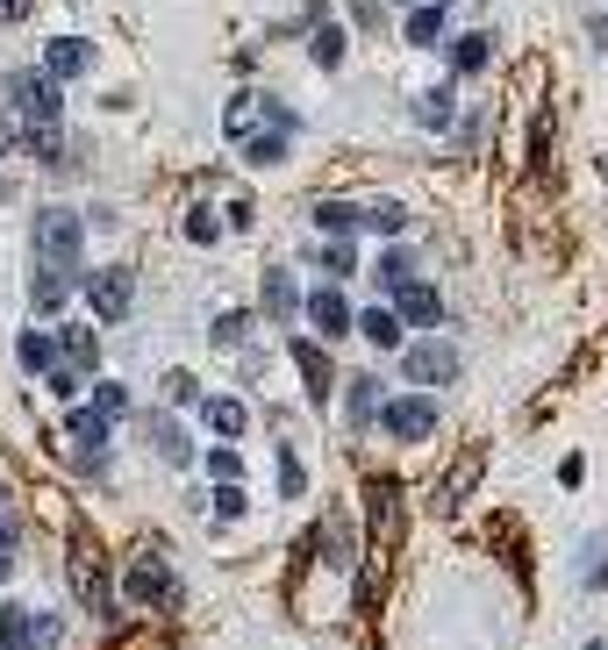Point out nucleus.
<instances>
[{"instance_id":"f257e3e1","label":"nucleus","mask_w":608,"mask_h":650,"mask_svg":"<svg viewBox=\"0 0 608 650\" xmlns=\"http://www.w3.org/2000/svg\"><path fill=\"white\" fill-rule=\"evenodd\" d=\"M36 257H43V272H79V215L65 207H43L36 215Z\"/></svg>"},{"instance_id":"f03ea898","label":"nucleus","mask_w":608,"mask_h":650,"mask_svg":"<svg viewBox=\"0 0 608 650\" xmlns=\"http://www.w3.org/2000/svg\"><path fill=\"white\" fill-rule=\"evenodd\" d=\"M8 101L29 115V129H58V107H65V93H58L51 72H22V79H8Z\"/></svg>"},{"instance_id":"7ed1b4c3","label":"nucleus","mask_w":608,"mask_h":650,"mask_svg":"<svg viewBox=\"0 0 608 650\" xmlns=\"http://www.w3.org/2000/svg\"><path fill=\"white\" fill-rule=\"evenodd\" d=\"M129 293H137V279L122 272V265L87 272V308H93V322H122V315H129Z\"/></svg>"},{"instance_id":"20e7f679","label":"nucleus","mask_w":608,"mask_h":650,"mask_svg":"<svg viewBox=\"0 0 608 650\" xmlns=\"http://www.w3.org/2000/svg\"><path fill=\"white\" fill-rule=\"evenodd\" d=\"M380 429L387 436H401V444H422L436 429V408L422 394H401V400H380Z\"/></svg>"},{"instance_id":"39448f33","label":"nucleus","mask_w":608,"mask_h":650,"mask_svg":"<svg viewBox=\"0 0 608 650\" xmlns=\"http://www.w3.org/2000/svg\"><path fill=\"white\" fill-rule=\"evenodd\" d=\"M401 372L416 379V386H444V379H458V351L452 343H408Z\"/></svg>"},{"instance_id":"423d86ee","label":"nucleus","mask_w":608,"mask_h":650,"mask_svg":"<svg viewBox=\"0 0 608 650\" xmlns=\"http://www.w3.org/2000/svg\"><path fill=\"white\" fill-rule=\"evenodd\" d=\"M301 308H308V322L322 329V336H351V301H344L337 286H315Z\"/></svg>"},{"instance_id":"0eeeda50","label":"nucleus","mask_w":608,"mask_h":650,"mask_svg":"<svg viewBox=\"0 0 608 650\" xmlns=\"http://www.w3.org/2000/svg\"><path fill=\"white\" fill-rule=\"evenodd\" d=\"M122 594H129V600H151V608H157V600H173V572L157 565V558H143V565L122 572Z\"/></svg>"},{"instance_id":"6e6552de","label":"nucleus","mask_w":608,"mask_h":650,"mask_svg":"<svg viewBox=\"0 0 608 650\" xmlns=\"http://www.w3.org/2000/svg\"><path fill=\"white\" fill-rule=\"evenodd\" d=\"M294 365H301V386H308L315 400H330V386H337V372H330V351L301 336V343H294Z\"/></svg>"},{"instance_id":"1a4fd4ad","label":"nucleus","mask_w":608,"mask_h":650,"mask_svg":"<svg viewBox=\"0 0 608 650\" xmlns=\"http://www.w3.org/2000/svg\"><path fill=\"white\" fill-rule=\"evenodd\" d=\"M43 72H51V79H72V72H93V43H79V36H58L51 51H43Z\"/></svg>"},{"instance_id":"9d476101","label":"nucleus","mask_w":608,"mask_h":650,"mask_svg":"<svg viewBox=\"0 0 608 650\" xmlns=\"http://www.w3.org/2000/svg\"><path fill=\"white\" fill-rule=\"evenodd\" d=\"M394 315H401V322H416V329H430V322H444V301H436L430 286H401Z\"/></svg>"},{"instance_id":"9b49d317","label":"nucleus","mask_w":608,"mask_h":650,"mask_svg":"<svg viewBox=\"0 0 608 650\" xmlns=\"http://www.w3.org/2000/svg\"><path fill=\"white\" fill-rule=\"evenodd\" d=\"M201 422H208L215 436H243V429H251V415H243V400L215 394V400H201Z\"/></svg>"},{"instance_id":"f8f14e48","label":"nucleus","mask_w":608,"mask_h":650,"mask_svg":"<svg viewBox=\"0 0 608 650\" xmlns=\"http://www.w3.org/2000/svg\"><path fill=\"white\" fill-rule=\"evenodd\" d=\"M265 308H273V315H294V308H301V293H294V279H287V265H273V272H265Z\"/></svg>"},{"instance_id":"ddd939ff","label":"nucleus","mask_w":608,"mask_h":650,"mask_svg":"<svg viewBox=\"0 0 608 650\" xmlns=\"http://www.w3.org/2000/svg\"><path fill=\"white\" fill-rule=\"evenodd\" d=\"M58 358H72V372H93V329L72 322L65 336H58Z\"/></svg>"},{"instance_id":"4468645a","label":"nucleus","mask_w":608,"mask_h":650,"mask_svg":"<svg viewBox=\"0 0 608 650\" xmlns=\"http://www.w3.org/2000/svg\"><path fill=\"white\" fill-rule=\"evenodd\" d=\"M315 222L330 229V237H344V229H365V207H351V201H322V207H315Z\"/></svg>"},{"instance_id":"2eb2a0df","label":"nucleus","mask_w":608,"mask_h":650,"mask_svg":"<svg viewBox=\"0 0 608 650\" xmlns=\"http://www.w3.org/2000/svg\"><path fill=\"white\" fill-rule=\"evenodd\" d=\"M486 51H494L486 36H458V43H452V72H458V79H466V72H480V65H486Z\"/></svg>"},{"instance_id":"dca6fc26","label":"nucleus","mask_w":608,"mask_h":650,"mask_svg":"<svg viewBox=\"0 0 608 650\" xmlns=\"http://www.w3.org/2000/svg\"><path fill=\"white\" fill-rule=\"evenodd\" d=\"M358 329H365L372 343H380V351H394V343H401V315H394V308H372Z\"/></svg>"},{"instance_id":"f3484780","label":"nucleus","mask_w":608,"mask_h":650,"mask_svg":"<svg viewBox=\"0 0 608 650\" xmlns=\"http://www.w3.org/2000/svg\"><path fill=\"white\" fill-rule=\"evenodd\" d=\"M351 422H380V386L372 379H351Z\"/></svg>"},{"instance_id":"a211bd4d","label":"nucleus","mask_w":608,"mask_h":650,"mask_svg":"<svg viewBox=\"0 0 608 650\" xmlns=\"http://www.w3.org/2000/svg\"><path fill=\"white\" fill-rule=\"evenodd\" d=\"M0 650H29V615L22 608H0Z\"/></svg>"},{"instance_id":"6ab92c4d","label":"nucleus","mask_w":608,"mask_h":650,"mask_svg":"<svg viewBox=\"0 0 608 650\" xmlns=\"http://www.w3.org/2000/svg\"><path fill=\"white\" fill-rule=\"evenodd\" d=\"M444 36V8H416L408 15V43H436Z\"/></svg>"},{"instance_id":"aec40b11","label":"nucleus","mask_w":608,"mask_h":650,"mask_svg":"<svg viewBox=\"0 0 608 650\" xmlns=\"http://www.w3.org/2000/svg\"><path fill=\"white\" fill-rule=\"evenodd\" d=\"M308 51H315V65H337V58H344V29H337V22H322Z\"/></svg>"},{"instance_id":"412c9836","label":"nucleus","mask_w":608,"mask_h":650,"mask_svg":"<svg viewBox=\"0 0 608 650\" xmlns=\"http://www.w3.org/2000/svg\"><path fill=\"white\" fill-rule=\"evenodd\" d=\"M416 115L430 122V129H444V122H452V86H436V93H422V101H416Z\"/></svg>"},{"instance_id":"4be33fe9","label":"nucleus","mask_w":608,"mask_h":650,"mask_svg":"<svg viewBox=\"0 0 608 650\" xmlns=\"http://www.w3.org/2000/svg\"><path fill=\"white\" fill-rule=\"evenodd\" d=\"M51 358H58V343L29 329V336H22V365H29V372H51Z\"/></svg>"},{"instance_id":"5701e85b","label":"nucleus","mask_w":608,"mask_h":650,"mask_svg":"<svg viewBox=\"0 0 608 650\" xmlns=\"http://www.w3.org/2000/svg\"><path fill=\"white\" fill-rule=\"evenodd\" d=\"M301 486H308V472H301V458H294V444H287V450H279V494L294 500V494H301Z\"/></svg>"},{"instance_id":"b1692460","label":"nucleus","mask_w":608,"mask_h":650,"mask_svg":"<svg viewBox=\"0 0 608 650\" xmlns=\"http://www.w3.org/2000/svg\"><path fill=\"white\" fill-rule=\"evenodd\" d=\"M315 265H322L330 279H344L351 265H358V257H351V243H322V251H315Z\"/></svg>"},{"instance_id":"393cba45","label":"nucleus","mask_w":608,"mask_h":650,"mask_svg":"<svg viewBox=\"0 0 608 650\" xmlns=\"http://www.w3.org/2000/svg\"><path fill=\"white\" fill-rule=\"evenodd\" d=\"M58 301H65V272H36V308L58 315Z\"/></svg>"},{"instance_id":"a878e982","label":"nucleus","mask_w":608,"mask_h":650,"mask_svg":"<svg viewBox=\"0 0 608 650\" xmlns=\"http://www.w3.org/2000/svg\"><path fill=\"white\" fill-rule=\"evenodd\" d=\"M408 272H416V257H408V251H394V257H387V265H380V279H387V286H408Z\"/></svg>"},{"instance_id":"bb28decb","label":"nucleus","mask_w":608,"mask_h":650,"mask_svg":"<svg viewBox=\"0 0 608 650\" xmlns=\"http://www.w3.org/2000/svg\"><path fill=\"white\" fill-rule=\"evenodd\" d=\"M587 586H594V594L608 586V544H587Z\"/></svg>"},{"instance_id":"cd10ccee","label":"nucleus","mask_w":608,"mask_h":650,"mask_svg":"<svg viewBox=\"0 0 608 650\" xmlns=\"http://www.w3.org/2000/svg\"><path fill=\"white\" fill-rule=\"evenodd\" d=\"M129 408V394H122V386H101V394H93V415H122Z\"/></svg>"},{"instance_id":"c85d7f7f","label":"nucleus","mask_w":608,"mask_h":650,"mask_svg":"<svg viewBox=\"0 0 608 650\" xmlns=\"http://www.w3.org/2000/svg\"><path fill=\"white\" fill-rule=\"evenodd\" d=\"M187 237H193V243L215 237V215H208V207H193V215H187Z\"/></svg>"},{"instance_id":"c756f323","label":"nucleus","mask_w":608,"mask_h":650,"mask_svg":"<svg viewBox=\"0 0 608 650\" xmlns=\"http://www.w3.org/2000/svg\"><path fill=\"white\" fill-rule=\"evenodd\" d=\"M208 472H215V480H243V464H237V450H215V458H208Z\"/></svg>"},{"instance_id":"7c9ffc66","label":"nucleus","mask_w":608,"mask_h":650,"mask_svg":"<svg viewBox=\"0 0 608 650\" xmlns=\"http://www.w3.org/2000/svg\"><path fill=\"white\" fill-rule=\"evenodd\" d=\"M165 400H201V386H193L187 372H173V379H165Z\"/></svg>"},{"instance_id":"2f4dec72","label":"nucleus","mask_w":608,"mask_h":650,"mask_svg":"<svg viewBox=\"0 0 608 650\" xmlns=\"http://www.w3.org/2000/svg\"><path fill=\"white\" fill-rule=\"evenodd\" d=\"M215 343H243V315H223V322H215Z\"/></svg>"},{"instance_id":"473e14b6","label":"nucleus","mask_w":608,"mask_h":650,"mask_svg":"<svg viewBox=\"0 0 608 650\" xmlns=\"http://www.w3.org/2000/svg\"><path fill=\"white\" fill-rule=\"evenodd\" d=\"M22 8H29V0H0V22H15Z\"/></svg>"},{"instance_id":"72a5a7b5","label":"nucleus","mask_w":608,"mask_h":650,"mask_svg":"<svg viewBox=\"0 0 608 650\" xmlns=\"http://www.w3.org/2000/svg\"><path fill=\"white\" fill-rule=\"evenodd\" d=\"M8 565H15V544H0V579H8Z\"/></svg>"}]
</instances>
